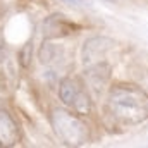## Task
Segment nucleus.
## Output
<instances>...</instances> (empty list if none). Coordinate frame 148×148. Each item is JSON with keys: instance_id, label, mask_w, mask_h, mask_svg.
<instances>
[{"instance_id": "1", "label": "nucleus", "mask_w": 148, "mask_h": 148, "mask_svg": "<svg viewBox=\"0 0 148 148\" xmlns=\"http://www.w3.org/2000/svg\"><path fill=\"white\" fill-rule=\"evenodd\" d=\"M107 107L110 115L126 126H138L148 121V97L134 84H117L110 90Z\"/></svg>"}, {"instance_id": "2", "label": "nucleus", "mask_w": 148, "mask_h": 148, "mask_svg": "<svg viewBox=\"0 0 148 148\" xmlns=\"http://www.w3.org/2000/svg\"><path fill=\"white\" fill-rule=\"evenodd\" d=\"M52 126H53L55 134L67 147H81L90 141L88 124L74 112H69L66 109H53Z\"/></svg>"}, {"instance_id": "3", "label": "nucleus", "mask_w": 148, "mask_h": 148, "mask_svg": "<svg viewBox=\"0 0 148 148\" xmlns=\"http://www.w3.org/2000/svg\"><path fill=\"white\" fill-rule=\"evenodd\" d=\"M59 97H60L62 103L69 105L77 114H88L91 110L90 97H88L86 90L83 88V84L79 83V79H76V77H64L60 81Z\"/></svg>"}, {"instance_id": "4", "label": "nucleus", "mask_w": 148, "mask_h": 148, "mask_svg": "<svg viewBox=\"0 0 148 148\" xmlns=\"http://www.w3.org/2000/svg\"><path fill=\"white\" fill-rule=\"evenodd\" d=\"M79 26L74 24L73 21H69L66 16H62V14H52V16H48L43 21V24H41V35H43V40H53V38L69 36Z\"/></svg>"}, {"instance_id": "5", "label": "nucleus", "mask_w": 148, "mask_h": 148, "mask_svg": "<svg viewBox=\"0 0 148 148\" xmlns=\"http://www.w3.org/2000/svg\"><path fill=\"white\" fill-rule=\"evenodd\" d=\"M114 41L107 36H93L88 38L83 45V64L84 67L93 66L97 62H102L107 52L112 48Z\"/></svg>"}, {"instance_id": "6", "label": "nucleus", "mask_w": 148, "mask_h": 148, "mask_svg": "<svg viewBox=\"0 0 148 148\" xmlns=\"http://www.w3.org/2000/svg\"><path fill=\"white\" fill-rule=\"evenodd\" d=\"M21 141V129L10 112L0 109V147L10 148Z\"/></svg>"}, {"instance_id": "7", "label": "nucleus", "mask_w": 148, "mask_h": 148, "mask_svg": "<svg viewBox=\"0 0 148 148\" xmlns=\"http://www.w3.org/2000/svg\"><path fill=\"white\" fill-rule=\"evenodd\" d=\"M112 74V67L107 62H97L93 66H88L86 71H84V77H86V83L88 86L95 91V93H100L103 90V86H107L109 79H110Z\"/></svg>"}, {"instance_id": "8", "label": "nucleus", "mask_w": 148, "mask_h": 148, "mask_svg": "<svg viewBox=\"0 0 148 148\" xmlns=\"http://www.w3.org/2000/svg\"><path fill=\"white\" fill-rule=\"evenodd\" d=\"M38 59L41 62V66H47V67H53L57 66L62 59H64V48L60 45H55V43H50L48 40L41 45L40 52H38Z\"/></svg>"}, {"instance_id": "9", "label": "nucleus", "mask_w": 148, "mask_h": 148, "mask_svg": "<svg viewBox=\"0 0 148 148\" xmlns=\"http://www.w3.org/2000/svg\"><path fill=\"white\" fill-rule=\"evenodd\" d=\"M31 52H33V45H31V41L29 43H26L21 50H19V64H21V67H29V64H31Z\"/></svg>"}, {"instance_id": "10", "label": "nucleus", "mask_w": 148, "mask_h": 148, "mask_svg": "<svg viewBox=\"0 0 148 148\" xmlns=\"http://www.w3.org/2000/svg\"><path fill=\"white\" fill-rule=\"evenodd\" d=\"M3 59H5V41H3V35L0 29V62H3Z\"/></svg>"}, {"instance_id": "11", "label": "nucleus", "mask_w": 148, "mask_h": 148, "mask_svg": "<svg viewBox=\"0 0 148 148\" xmlns=\"http://www.w3.org/2000/svg\"><path fill=\"white\" fill-rule=\"evenodd\" d=\"M64 2H69L73 5H83V0H64Z\"/></svg>"}, {"instance_id": "12", "label": "nucleus", "mask_w": 148, "mask_h": 148, "mask_svg": "<svg viewBox=\"0 0 148 148\" xmlns=\"http://www.w3.org/2000/svg\"><path fill=\"white\" fill-rule=\"evenodd\" d=\"M103 2H115V0H103Z\"/></svg>"}]
</instances>
